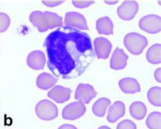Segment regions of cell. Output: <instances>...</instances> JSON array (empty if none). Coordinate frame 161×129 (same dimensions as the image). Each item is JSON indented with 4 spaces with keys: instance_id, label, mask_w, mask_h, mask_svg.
<instances>
[{
    "instance_id": "cell-1",
    "label": "cell",
    "mask_w": 161,
    "mask_h": 129,
    "mask_svg": "<svg viewBox=\"0 0 161 129\" xmlns=\"http://www.w3.org/2000/svg\"><path fill=\"white\" fill-rule=\"evenodd\" d=\"M44 46L48 69L55 77L61 79L80 77L95 57L88 34L63 26L48 34Z\"/></svg>"
},
{
    "instance_id": "cell-2",
    "label": "cell",
    "mask_w": 161,
    "mask_h": 129,
    "mask_svg": "<svg viewBox=\"0 0 161 129\" xmlns=\"http://www.w3.org/2000/svg\"><path fill=\"white\" fill-rule=\"evenodd\" d=\"M31 23L41 33L49 29L63 27L62 17L52 12L34 11L29 16Z\"/></svg>"
},
{
    "instance_id": "cell-3",
    "label": "cell",
    "mask_w": 161,
    "mask_h": 129,
    "mask_svg": "<svg viewBox=\"0 0 161 129\" xmlns=\"http://www.w3.org/2000/svg\"><path fill=\"white\" fill-rule=\"evenodd\" d=\"M124 44L129 53L133 55L141 54L148 44L147 38L141 34L131 32L124 38Z\"/></svg>"
},
{
    "instance_id": "cell-4",
    "label": "cell",
    "mask_w": 161,
    "mask_h": 129,
    "mask_svg": "<svg viewBox=\"0 0 161 129\" xmlns=\"http://www.w3.org/2000/svg\"><path fill=\"white\" fill-rule=\"evenodd\" d=\"M36 114L40 120L50 121L57 117L58 111L57 105L53 102L48 99H44L36 104Z\"/></svg>"
},
{
    "instance_id": "cell-5",
    "label": "cell",
    "mask_w": 161,
    "mask_h": 129,
    "mask_svg": "<svg viewBox=\"0 0 161 129\" xmlns=\"http://www.w3.org/2000/svg\"><path fill=\"white\" fill-rule=\"evenodd\" d=\"M139 27L142 31L147 33H158L161 30L160 16L156 14H148L144 16L139 20Z\"/></svg>"
},
{
    "instance_id": "cell-6",
    "label": "cell",
    "mask_w": 161,
    "mask_h": 129,
    "mask_svg": "<svg viewBox=\"0 0 161 129\" xmlns=\"http://www.w3.org/2000/svg\"><path fill=\"white\" fill-rule=\"evenodd\" d=\"M86 107L80 101H75L66 105L63 109L62 117L67 120H78L85 114Z\"/></svg>"
},
{
    "instance_id": "cell-7",
    "label": "cell",
    "mask_w": 161,
    "mask_h": 129,
    "mask_svg": "<svg viewBox=\"0 0 161 129\" xmlns=\"http://www.w3.org/2000/svg\"><path fill=\"white\" fill-rule=\"evenodd\" d=\"M65 27L79 30H88L87 21L82 14L77 12H68L64 19Z\"/></svg>"
},
{
    "instance_id": "cell-8",
    "label": "cell",
    "mask_w": 161,
    "mask_h": 129,
    "mask_svg": "<svg viewBox=\"0 0 161 129\" xmlns=\"http://www.w3.org/2000/svg\"><path fill=\"white\" fill-rule=\"evenodd\" d=\"M97 93L91 84L81 83L76 88L74 98L75 100L82 103L83 104H88L95 98Z\"/></svg>"
},
{
    "instance_id": "cell-9",
    "label": "cell",
    "mask_w": 161,
    "mask_h": 129,
    "mask_svg": "<svg viewBox=\"0 0 161 129\" xmlns=\"http://www.w3.org/2000/svg\"><path fill=\"white\" fill-rule=\"evenodd\" d=\"M139 10V4L135 1H125L117 8V14L120 19L129 21L135 18Z\"/></svg>"
},
{
    "instance_id": "cell-10",
    "label": "cell",
    "mask_w": 161,
    "mask_h": 129,
    "mask_svg": "<svg viewBox=\"0 0 161 129\" xmlns=\"http://www.w3.org/2000/svg\"><path fill=\"white\" fill-rule=\"evenodd\" d=\"M95 54L99 59H106L109 57L112 48V43L107 38L99 37L95 39L94 42Z\"/></svg>"
},
{
    "instance_id": "cell-11",
    "label": "cell",
    "mask_w": 161,
    "mask_h": 129,
    "mask_svg": "<svg viewBox=\"0 0 161 129\" xmlns=\"http://www.w3.org/2000/svg\"><path fill=\"white\" fill-rule=\"evenodd\" d=\"M129 56L122 48H117L114 50L110 59V67L114 70H121L125 69L127 65Z\"/></svg>"
},
{
    "instance_id": "cell-12",
    "label": "cell",
    "mask_w": 161,
    "mask_h": 129,
    "mask_svg": "<svg viewBox=\"0 0 161 129\" xmlns=\"http://www.w3.org/2000/svg\"><path fill=\"white\" fill-rule=\"evenodd\" d=\"M46 62V56L41 50H34L29 53L27 57V65L32 70H43Z\"/></svg>"
},
{
    "instance_id": "cell-13",
    "label": "cell",
    "mask_w": 161,
    "mask_h": 129,
    "mask_svg": "<svg viewBox=\"0 0 161 129\" xmlns=\"http://www.w3.org/2000/svg\"><path fill=\"white\" fill-rule=\"evenodd\" d=\"M72 90L69 88L58 85L48 93V97L57 103H63L69 100Z\"/></svg>"
},
{
    "instance_id": "cell-14",
    "label": "cell",
    "mask_w": 161,
    "mask_h": 129,
    "mask_svg": "<svg viewBox=\"0 0 161 129\" xmlns=\"http://www.w3.org/2000/svg\"><path fill=\"white\" fill-rule=\"evenodd\" d=\"M125 105L120 101H116L109 107L107 120L109 123H115L118 120L125 115Z\"/></svg>"
},
{
    "instance_id": "cell-15",
    "label": "cell",
    "mask_w": 161,
    "mask_h": 129,
    "mask_svg": "<svg viewBox=\"0 0 161 129\" xmlns=\"http://www.w3.org/2000/svg\"><path fill=\"white\" fill-rule=\"evenodd\" d=\"M118 85L121 91L126 94H135L141 90L138 81L133 77H124L119 81Z\"/></svg>"
},
{
    "instance_id": "cell-16",
    "label": "cell",
    "mask_w": 161,
    "mask_h": 129,
    "mask_svg": "<svg viewBox=\"0 0 161 129\" xmlns=\"http://www.w3.org/2000/svg\"><path fill=\"white\" fill-rule=\"evenodd\" d=\"M96 29L100 35L109 36L114 33V24L108 16H103L96 22Z\"/></svg>"
},
{
    "instance_id": "cell-17",
    "label": "cell",
    "mask_w": 161,
    "mask_h": 129,
    "mask_svg": "<svg viewBox=\"0 0 161 129\" xmlns=\"http://www.w3.org/2000/svg\"><path fill=\"white\" fill-rule=\"evenodd\" d=\"M58 80L48 73H42L37 76L36 80L37 87L42 90H48L53 88L57 82Z\"/></svg>"
},
{
    "instance_id": "cell-18",
    "label": "cell",
    "mask_w": 161,
    "mask_h": 129,
    "mask_svg": "<svg viewBox=\"0 0 161 129\" xmlns=\"http://www.w3.org/2000/svg\"><path fill=\"white\" fill-rule=\"evenodd\" d=\"M129 112L134 119L142 120L147 114V107L142 101H135L130 105Z\"/></svg>"
},
{
    "instance_id": "cell-19",
    "label": "cell",
    "mask_w": 161,
    "mask_h": 129,
    "mask_svg": "<svg viewBox=\"0 0 161 129\" xmlns=\"http://www.w3.org/2000/svg\"><path fill=\"white\" fill-rule=\"evenodd\" d=\"M111 104V101L106 97H101L97 100L92 107V113L97 117H103L108 107Z\"/></svg>"
},
{
    "instance_id": "cell-20",
    "label": "cell",
    "mask_w": 161,
    "mask_h": 129,
    "mask_svg": "<svg viewBox=\"0 0 161 129\" xmlns=\"http://www.w3.org/2000/svg\"><path fill=\"white\" fill-rule=\"evenodd\" d=\"M147 61L151 64H158L161 63V45L155 44L150 47L146 53Z\"/></svg>"
},
{
    "instance_id": "cell-21",
    "label": "cell",
    "mask_w": 161,
    "mask_h": 129,
    "mask_svg": "<svg viewBox=\"0 0 161 129\" xmlns=\"http://www.w3.org/2000/svg\"><path fill=\"white\" fill-rule=\"evenodd\" d=\"M147 97L152 105L156 107L161 106V88L160 87H153L149 89Z\"/></svg>"
},
{
    "instance_id": "cell-22",
    "label": "cell",
    "mask_w": 161,
    "mask_h": 129,
    "mask_svg": "<svg viewBox=\"0 0 161 129\" xmlns=\"http://www.w3.org/2000/svg\"><path fill=\"white\" fill-rule=\"evenodd\" d=\"M146 122L149 129H161V113L160 111L150 113L148 115Z\"/></svg>"
},
{
    "instance_id": "cell-23",
    "label": "cell",
    "mask_w": 161,
    "mask_h": 129,
    "mask_svg": "<svg viewBox=\"0 0 161 129\" xmlns=\"http://www.w3.org/2000/svg\"><path fill=\"white\" fill-rule=\"evenodd\" d=\"M10 25V16L6 14V13L0 12V34L6 31Z\"/></svg>"
},
{
    "instance_id": "cell-24",
    "label": "cell",
    "mask_w": 161,
    "mask_h": 129,
    "mask_svg": "<svg viewBox=\"0 0 161 129\" xmlns=\"http://www.w3.org/2000/svg\"><path fill=\"white\" fill-rule=\"evenodd\" d=\"M117 129H137L136 124L130 120H124L118 124L116 126Z\"/></svg>"
},
{
    "instance_id": "cell-25",
    "label": "cell",
    "mask_w": 161,
    "mask_h": 129,
    "mask_svg": "<svg viewBox=\"0 0 161 129\" xmlns=\"http://www.w3.org/2000/svg\"><path fill=\"white\" fill-rule=\"evenodd\" d=\"M72 3L74 7L77 8H85L87 7H89L90 6L92 5L95 3L94 1H73Z\"/></svg>"
},
{
    "instance_id": "cell-26",
    "label": "cell",
    "mask_w": 161,
    "mask_h": 129,
    "mask_svg": "<svg viewBox=\"0 0 161 129\" xmlns=\"http://www.w3.org/2000/svg\"><path fill=\"white\" fill-rule=\"evenodd\" d=\"M42 2L47 7L53 8L61 5V3L65 2V1H42Z\"/></svg>"
},
{
    "instance_id": "cell-27",
    "label": "cell",
    "mask_w": 161,
    "mask_h": 129,
    "mask_svg": "<svg viewBox=\"0 0 161 129\" xmlns=\"http://www.w3.org/2000/svg\"><path fill=\"white\" fill-rule=\"evenodd\" d=\"M154 76L155 80L158 81V82H161V68H158L154 71Z\"/></svg>"
},
{
    "instance_id": "cell-28",
    "label": "cell",
    "mask_w": 161,
    "mask_h": 129,
    "mask_svg": "<svg viewBox=\"0 0 161 129\" xmlns=\"http://www.w3.org/2000/svg\"><path fill=\"white\" fill-rule=\"evenodd\" d=\"M58 129H78V128H76L75 126L72 125V124H64L59 127Z\"/></svg>"
},
{
    "instance_id": "cell-29",
    "label": "cell",
    "mask_w": 161,
    "mask_h": 129,
    "mask_svg": "<svg viewBox=\"0 0 161 129\" xmlns=\"http://www.w3.org/2000/svg\"><path fill=\"white\" fill-rule=\"evenodd\" d=\"M105 2L109 5H114V4H116L119 2V1H105Z\"/></svg>"
},
{
    "instance_id": "cell-30",
    "label": "cell",
    "mask_w": 161,
    "mask_h": 129,
    "mask_svg": "<svg viewBox=\"0 0 161 129\" xmlns=\"http://www.w3.org/2000/svg\"><path fill=\"white\" fill-rule=\"evenodd\" d=\"M99 129H111V128L106 126H101Z\"/></svg>"
},
{
    "instance_id": "cell-31",
    "label": "cell",
    "mask_w": 161,
    "mask_h": 129,
    "mask_svg": "<svg viewBox=\"0 0 161 129\" xmlns=\"http://www.w3.org/2000/svg\"><path fill=\"white\" fill-rule=\"evenodd\" d=\"M0 107H1V105H0ZM0 125H1V118H0Z\"/></svg>"
},
{
    "instance_id": "cell-32",
    "label": "cell",
    "mask_w": 161,
    "mask_h": 129,
    "mask_svg": "<svg viewBox=\"0 0 161 129\" xmlns=\"http://www.w3.org/2000/svg\"><path fill=\"white\" fill-rule=\"evenodd\" d=\"M0 4H1V3H0Z\"/></svg>"
}]
</instances>
